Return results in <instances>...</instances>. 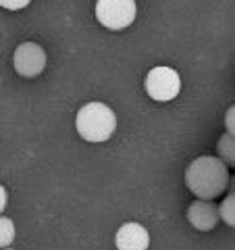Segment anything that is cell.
I'll use <instances>...</instances> for the list:
<instances>
[{
	"label": "cell",
	"instance_id": "6da1fadb",
	"mask_svg": "<svg viewBox=\"0 0 235 250\" xmlns=\"http://www.w3.org/2000/svg\"><path fill=\"white\" fill-rule=\"evenodd\" d=\"M229 167L218 156H198L185 169V186L196 198L215 200L229 190Z\"/></svg>",
	"mask_w": 235,
	"mask_h": 250
},
{
	"label": "cell",
	"instance_id": "7a4b0ae2",
	"mask_svg": "<svg viewBox=\"0 0 235 250\" xmlns=\"http://www.w3.org/2000/svg\"><path fill=\"white\" fill-rule=\"evenodd\" d=\"M75 127L85 142H106L117 129V115L104 103H88L77 111Z\"/></svg>",
	"mask_w": 235,
	"mask_h": 250
},
{
	"label": "cell",
	"instance_id": "3957f363",
	"mask_svg": "<svg viewBox=\"0 0 235 250\" xmlns=\"http://www.w3.org/2000/svg\"><path fill=\"white\" fill-rule=\"evenodd\" d=\"M137 4L136 0H98L96 19L106 29L121 31L136 21Z\"/></svg>",
	"mask_w": 235,
	"mask_h": 250
},
{
	"label": "cell",
	"instance_id": "277c9868",
	"mask_svg": "<svg viewBox=\"0 0 235 250\" xmlns=\"http://www.w3.org/2000/svg\"><path fill=\"white\" fill-rule=\"evenodd\" d=\"M146 92L152 100L169 103L181 92V77L171 67H154L146 75Z\"/></svg>",
	"mask_w": 235,
	"mask_h": 250
},
{
	"label": "cell",
	"instance_id": "5b68a950",
	"mask_svg": "<svg viewBox=\"0 0 235 250\" xmlns=\"http://www.w3.org/2000/svg\"><path fill=\"white\" fill-rule=\"evenodd\" d=\"M13 65L15 71L21 77H38L46 69V52L40 44L36 42H23L17 46V50L13 54Z\"/></svg>",
	"mask_w": 235,
	"mask_h": 250
},
{
	"label": "cell",
	"instance_id": "8992f818",
	"mask_svg": "<svg viewBox=\"0 0 235 250\" xmlns=\"http://www.w3.org/2000/svg\"><path fill=\"white\" fill-rule=\"evenodd\" d=\"M187 221L198 231H210L221 221V208H218L213 200L198 198L187 207Z\"/></svg>",
	"mask_w": 235,
	"mask_h": 250
},
{
	"label": "cell",
	"instance_id": "52a82bcc",
	"mask_svg": "<svg viewBox=\"0 0 235 250\" xmlns=\"http://www.w3.org/2000/svg\"><path fill=\"white\" fill-rule=\"evenodd\" d=\"M115 244L119 250H148L150 246V236L144 225L139 223H125L119 228L115 236Z\"/></svg>",
	"mask_w": 235,
	"mask_h": 250
},
{
	"label": "cell",
	"instance_id": "ba28073f",
	"mask_svg": "<svg viewBox=\"0 0 235 250\" xmlns=\"http://www.w3.org/2000/svg\"><path fill=\"white\" fill-rule=\"evenodd\" d=\"M216 154L218 159H223V163L227 167L235 169V134H223L221 138H218L216 142Z\"/></svg>",
	"mask_w": 235,
	"mask_h": 250
},
{
	"label": "cell",
	"instance_id": "9c48e42d",
	"mask_svg": "<svg viewBox=\"0 0 235 250\" xmlns=\"http://www.w3.org/2000/svg\"><path fill=\"white\" fill-rule=\"evenodd\" d=\"M218 208H221V219L225 221V225L235 228V194L233 192L227 194Z\"/></svg>",
	"mask_w": 235,
	"mask_h": 250
},
{
	"label": "cell",
	"instance_id": "30bf717a",
	"mask_svg": "<svg viewBox=\"0 0 235 250\" xmlns=\"http://www.w3.org/2000/svg\"><path fill=\"white\" fill-rule=\"evenodd\" d=\"M13 240H15V223L9 217H2L0 219V246L9 248Z\"/></svg>",
	"mask_w": 235,
	"mask_h": 250
},
{
	"label": "cell",
	"instance_id": "8fae6325",
	"mask_svg": "<svg viewBox=\"0 0 235 250\" xmlns=\"http://www.w3.org/2000/svg\"><path fill=\"white\" fill-rule=\"evenodd\" d=\"M31 2V0H0V4L9 11H19V9H25V6Z\"/></svg>",
	"mask_w": 235,
	"mask_h": 250
},
{
	"label": "cell",
	"instance_id": "7c38bea8",
	"mask_svg": "<svg viewBox=\"0 0 235 250\" xmlns=\"http://www.w3.org/2000/svg\"><path fill=\"white\" fill-rule=\"evenodd\" d=\"M225 127L229 134H235V104L229 106V111L225 115Z\"/></svg>",
	"mask_w": 235,
	"mask_h": 250
},
{
	"label": "cell",
	"instance_id": "4fadbf2b",
	"mask_svg": "<svg viewBox=\"0 0 235 250\" xmlns=\"http://www.w3.org/2000/svg\"><path fill=\"white\" fill-rule=\"evenodd\" d=\"M229 192H233V194H235V175L231 177V182H229Z\"/></svg>",
	"mask_w": 235,
	"mask_h": 250
},
{
	"label": "cell",
	"instance_id": "5bb4252c",
	"mask_svg": "<svg viewBox=\"0 0 235 250\" xmlns=\"http://www.w3.org/2000/svg\"><path fill=\"white\" fill-rule=\"evenodd\" d=\"M2 250H11V248H2Z\"/></svg>",
	"mask_w": 235,
	"mask_h": 250
}]
</instances>
